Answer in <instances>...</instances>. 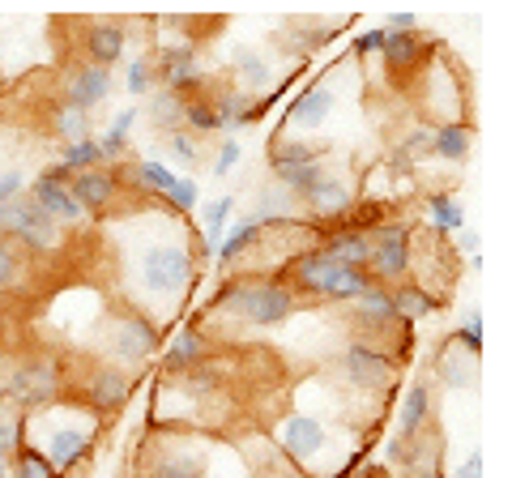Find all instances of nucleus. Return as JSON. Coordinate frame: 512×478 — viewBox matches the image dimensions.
Here are the masks:
<instances>
[{
  "mask_svg": "<svg viewBox=\"0 0 512 478\" xmlns=\"http://www.w3.org/2000/svg\"><path fill=\"white\" fill-rule=\"evenodd\" d=\"M154 82L171 94H180V99H197V94L210 86V77H205L201 60H197V43L184 39V43L163 47L154 60Z\"/></svg>",
  "mask_w": 512,
  "mask_h": 478,
  "instance_id": "10",
  "label": "nucleus"
},
{
  "mask_svg": "<svg viewBox=\"0 0 512 478\" xmlns=\"http://www.w3.org/2000/svg\"><path fill=\"white\" fill-rule=\"evenodd\" d=\"M26 193V175L22 171H5L0 175V210L13 201V197H22Z\"/></svg>",
  "mask_w": 512,
  "mask_h": 478,
  "instance_id": "46",
  "label": "nucleus"
},
{
  "mask_svg": "<svg viewBox=\"0 0 512 478\" xmlns=\"http://www.w3.org/2000/svg\"><path fill=\"white\" fill-rule=\"evenodd\" d=\"M457 248L474 261V257H478V248H483V235H478L474 227H461V231H457Z\"/></svg>",
  "mask_w": 512,
  "mask_h": 478,
  "instance_id": "49",
  "label": "nucleus"
},
{
  "mask_svg": "<svg viewBox=\"0 0 512 478\" xmlns=\"http://www.w3.org/2000/svg\"><path fill=\"white\" fill-rule=\"evenodd\" d=\"M154 346H158V325L150 321L146 312H133V308H124L111 316V325H107V363H116V368L124 372H133L141 368L150 355H154Z\"/></svg>",
  "mask_w": 512,
  "mask_h": 478,
  "instance_id": "7",
  "label": "nucleus"
},
{
  "mask_svg": "<svg viewBox=\"0 0 512 478\" xmlns=\"http://www.w3.org/2000/svg\"><path fill=\"white\" fill-rule=\"evenodd\" d=\"M384 30H393V35H402V30H419V13H389Z\"/></svg>",
  "mask_w": 512,
  "mask_h": 478,
  "instance_id": "51",
  "label": "nucleus"
},
{
  "mask_svg": "<svg viewBox=\"0 0 512 478\" xmlns=\"http://www.w3.org/2000/svg\"><path fill=\"white\" fill-rule=\"evenodd\" d=\"M111 90H116V82H111V69L77 65L69 73V82H64V99H69L73 107H82V111H94L99 103L111 99Z\"/></svg>",
  "mask_w": 512,
  "mask_h": 478,
  "instance_id": "20",
  "label": "nucleus"
},
{
  "mask_svg": "<svg viewBox=\"0 0 512 478\" xmlns=\"http://www.w3.org/2000/svg\"><path fill=\"white\" fill-rule=\"evenodd\" d=\"M22 274H26V252L13 248L9 239H0V295L13 291L22 282Z\"/></svg>",
  "mask_w": 512,
  "mask_h": 478,
  "instance_id": "40",
  "label": "nucleus"
},
{
  "mask_svg": "<svg viewBox=\"0 0 512 478\" xmlns=\"http://www.w3.org/2000/svg\"><path fill=\"white\" fill-rule=\"evenodd\" d=\"M338 107V94H333V86L316 82L308 86L303 94H295L291 107H286V129H320V124L329 120V111Z\"/></svg>",
  "mask_w": 512,
  "mask_h": 478,
  "instance_id": "22",
  "label": "nucleus"
},
{
  "mask_svg": "<svg viewBox=\"0 0 512 478\" xmlns=\"http://www.w3.org/2000/svg\"><path fill=\"white\" fill-rule=\"evenodd\" d=\"M453 478H487V461H483V449H470L466 457H461V466Z\"/></svg>",
  "mask_w": 512,
  "mask_h": 478,
  "instance_id": "48",
  "label": "nucleus"
},
{
  "mask_svg": "<svg viewBox=\"0 0 512 478\" xmlns=\"http://www.w3.org/2000/svg\"><path fill=\"white\" fill-rule=\"evenodd\" d=\"M69 193H73V201L82 205L86 214H103L107 205L120 197V171H111V167L77 171L69 180Z\"/></svg>",
  "mask_w": 512,
  "mask_h": 478,
  "instance_id": "18",
  "label": "nucleus"
},
{
  "mask_svg": "<svg viewBox=\"0 0 512 478\" xmlns=\"http://www.w3.org/2000/svg\"><path fill=\"white\" fill-rule=\"evenodd\" d=\"M69 180H73V171H64L60 163L56 167H47V171H39L35 180L26 184V197L39 205V210L56 222V227L64 231V227H82V222L90 218L82 205L73 201V193H69Z\"/></svg>",
  "mask_w": 512,
  "mask_h": 478,
  "instance_id": "9",
  "label": "nucleus"
},
{
  "mask_svg": "<svg viewBox=\"0 0 512 478\" xmlns=\"http://www.w3.org/2000/svg\"><path fill=\"white\" fill-rule=\"evenodd\" d=\"M210 355V342H205V329L197 321H184L175 329V338L163 346V372L167 376H184L188 368H197V363Z\"/></svg>",
  "mask_w": 512,
  "mask_h": 478,
  "instance_id": "19",
  "label": "nucleus"
},
{
  "mask_svg": "<svg viewBox=\"0 0 512 478\" xmlns=\"http://www.w3.org/2000/svg\"><path fill=\"white\" fill-rule=\"evenodd\" d=\"M141 120V107H124L120 111V116L116 120H111V133H120V137H128V133H133V124Z\"/></svg>",
  "mask_w": 512,
  "mask_h": 478,
  "instance_id": "50",
  "label": "nucleus"
},
{
  "mask_svg": "<svg viewBox=\"0 0 512 478\" xmlns=\"http://www.w3.org/2000/svg\"><path fill=\"white\" fill-rule=\"evenodd\" d=\"M431 423V380H414L397 410V440L423 436V427Z\"/></svg>",
  "mask_w": 512,
  "mask_h": 478,
  "instance_id": "26",
  "label": "nucleus"
},
{
  "mask_svg": "<svg viewBox=\"0 0 512 478\" xmlns=\"http://www.w3.org/2000/svg\"><path fill=\"white\" fill-rule=\"evenodd\" d=\"M167 210H171V214H192V210H201V184L188 180V175H180V180H175V188L167 193Z\"/></svg>",
  "mask_w": 512,
  "mask_h": 478,
  "instance_id": "44",
  "label": "nucleus"
},
{
  "mask_svg": "<svg viewBox=\"0 0 512 478\" xmlns=\"http://www.w3.org/2000/svg\"><path fill=\"white\" fill-rule=\"evenodd\" d=\"M474 150V129L466 120H448L436 124V137H431V154L444 158V163H466Z\"/></svg>",
  "mask_w": 512,
  "mask_h": 478,
  "instance_id": "30",
  "label": "nucleus"
},
{
  "mask_svg": "<svg viewBox=\"0 0 512 478\" xmlns=\"http://www.w3.org/2000/svg\"><path fill=\"white\" fill-rule=\"evenodd\" d=\"M367 235L372 231H359V227H350V222H338V227L320 231L316 248L342 269H367V252H372V239Z\"/></svg>",
  "mask_w": 512,
  "mask_h": 478,
  "instance_id": "16",
  "label": "nucleus"
},
{
  "mask_svg": "<svg viewBox=\"0 0 512 478\" xmlns=\"http://www.w3.org/2000/svg\"><path fill=\"white\" fill-rule=\"evenodd\" d=\"M329 440V423L320 419V414H308V410H291L282 414L278 427H274V444L282 461H295V466H308L312 457H320Z\"/></svg>",
  "mask_w": 512,
  "mask_h": 478,
  "instance_id": "11",
  "label": "nucleus"
},
{
  "mask_svg": "<svg viewBox=\"0 0 512 478\" xmlns=\"http://www.w3.org/2000/svg\"><path fill=\"white\" fill-rule=\"evenodd\" d=\"M0 342H5V316H0Z\"/></svg>",
  "mask_w": 512,
  "mask_h": 478,
  "instance_id": "54",
  "label": "nucleus"
},
{
  "mask_svg": "<svg viewBox=\"0 0 512 478\" xmlns=\"http://www.w3.org/2000/svg\"><path fill=\"white\" fill-rule=\"evenodd\" d=\"M261 235H265V222L256 218V214H252V218H244V222H235V227H231L227 235H222L218 252H214L218 265H222V269H231L239 257H244V252H252V244H256Z\"/></svg>",
  "mask_w": 512,
  "mask_h": 478,
  "instance_id": "32",
  "label": "nucleus"
},
{
  "mask_svg": "<svg viewBox=\"0 0 512 478\" xmlns=\"http://www.w3.org/2000/svg\"><path fill=\"white\" fill-rule=\"evenodd\" d=\"M163 150H167V158L175 167H197L201 163V146L192 141V133H167V141H163Z\"/></svg>",
  "mask_w": 512,
  "mask_h": 478,
  "instance_id": "43",
  "label": "nucleus"
},
{
  "mask_svg": "<svg viewBox=\"0 0 512 478\" xmlns=\"http://www.w3.org/2000/svg\"><path fill=\"white\" fill-rule=\"evenodd\" d=\"M414 478H444V474H440V466H431V470H419Z\"/></svg>",
  "mask_w": 512,
  "mask_h": 478,
  "instance_id": "52",
  "label": "nucleus"
},
{
  "mask_svg": "<svg viewBox=\"0 0 512 478\" xmlns=\"http://www.w3.org/2000/svg\"><path fill=\"white\" fill-rule=\"evenodd\" d=\"M0 239H9L13 248L22 252H35V257H43V252H56L64 244V235L52 218H47L35 201H30L26 193L13 197L5 205V222H0Z\"/></svg>",
  "mask_w": 512,
  "mask_h": 478,
  "instance_id": "6",
  "label": "nucleus"
},
{
  "mask_svg": "<svg viewBox=\"0 0 512 478\" xmlns=\"http://www.w3.org/2000/svg\"><path fill=\"white\" fill-rule=\"evenodd\" d=\"M355 325L367 342L372 338H389L393 329H402V321H397V312H393V291L389 286H367V291L355 299Z\"/></svg>",
  "mask_w": 512,
  "mask_h": 478,
  "instance_id": "15",
  "label": "nucleus"
},
{
  "mask_svg": "<svg viewBox=\"0 0 512 478\" xmlns=\"http://www.w3.org/2000/svg\"><path fill=\"white\" fill-rule=\"evenodd\" d=\"M367 239H372V252H367V274H372V282L376 286H397L414 265L410 227L406 222H380Z\"/></svg>",
  "mask_w": 512,
  "mask_h": 478,
  "instance_id": "8",
  "label": "nucleus"
},
{
  "mask_svg": "<svg viewBox=\"0 0 512 478\" xmlns=\"http://www.w3.org/2000/svg\"><path fill=\"white\" fill-rule=\"evenodd\" d=\"M239 158H244V146H239L235 137H227V141L218 146V158H214V175H218V180H222V175H231V171L239 167Z\"/></svg>",
  "mask_w": 512,
  "mask_h": 478,
  "instance_id": "45",
  "label": "nucleus"
},
{
  "mask_svg": "<svg viewBox=\"0 0 512 478\" xmlns=\"http://www.w3.org/2000/svg\"><path fill=\"white\" fill-rule=\"evenodd\" d=\"M128 393H133V372L116 368V363H99V368H90L86 380H82V397H86V406L99 414V419L124 410Z\"/></svg>",
  "mask_w": 512,
  "mask_h": 478,
  "instance_id": "14",
  "label": "nucleus"
},
{
  "mask_svg": "<svg viewBox=\"0 0 512 478\" xmlns=\"http://www.w3.org/2000/svg\"><path fill=\"white\" fill-rule=\"evenodd\" d=\"M9 478H60V474L47 466L43 453H35L30 444H22V449L9 457Z\"/></svg>",
  "mask_w": 512,
  "mask_h": 478,
  "instance_id": "39",
  "label": "nucleus"
},
{
  "mask_svg": "<svg viewBox=\"0 0 512 478\" xmlns=\"http://www.w3.org/2000/svg\"><path fill=\"white\" fill-rule=\"evenodd\" d=\"M146 116H150V129H158V133H180L184 129V99L158 86V90H150Z\"/></svg>",
  "mask_w": 512,
  "mask_h": 478,
  "instance_id": "34",
  "label": "nucleus"
},
{
  "mask_svg": "<svg viewBox=\"0 0 512 478\" xmlns=\"http://www.w3.org/2000/svg\"><path fill=\"white\" fill-rule=\"evenodd\" d=\"M329 180V171H325V163H303V167H286V171H274V184L282 188V193H291L299 205H308L312 201V193L320 184Z\"/></svg>",
  "mask_w": 512,
  "mask_h": 478,
  "instance_id": "31",
  "label": "nucleus"
},
{
  "mask_svg": "<svg viewBox=\"0 0 512 478\" xmlns=\"http://www.w3.org/2000/svg\"><path fill=\"white\" fill-rule=\"evenodd\" d=\"M47 124H52V133L69 146V141H82L90 137V111L73 107L69 99H56L52 107H47Z\"/></svg>",
  "mask_w": 512,
  "mask_h": 478,
  "instance_id": "33",
  "label": "nucleus"
},
{
  "mask_svg": "<svg viewBox=\"0 0 512 478\" xmlns=\"http://www.w3.org/2000/svg\"><path fill=\"white\" fill-rule=\"evenodd\" d=\"M231 69H235V77H239V86H235V90H244L248 99L274 90V69H269V60H265V56H256L252 47H244V43H235V47H231Z\"/></svg>",
  "mask_w": 512,
  "mask_h": 478,
  "instance_id": "24",
  "label": "nucleus"
},
{
  "mask_svg": "<svg viewBox=\"0 0 512 478\" xmlns=\"http://www.w3.org/2000/svg\"><path fill=\"white\" fill-rule=\"evenodd\" d=\"M124 90L133 94V99H146V94L154 90V60H150V56H137V60H128Z\"/></svg>",
  "mask_w": 512,
  "mask_h": 478,
  "instance_id": "42",
  "label": "nucleus"
},
{
  "mask_svg": "<svg viewBox=\"0 0 512 478\" xmlns=\"http://www.w3.org/2000/svg\"><path fill=\"white\" fill-rule=\"evenodd\" d=\"M175 175L167 163H158V158H137V163H128L124 167V184H133L141 197H158V201H167V193L175 188Z\"/></svg>",
  "mask_w": 512,
  "mask_h": 478,
  "instance_id": "25",
  "label": "nucleus"
},
{
  "mask_svg": "<svg viewBox=\"0 0 512 478\" xmlns=\"http://www.w3.org/2000/svg\"><path fill=\"white\" fill-rule=\"evenodd\" d=\"M0 397L22 414L56 406L64 397V363L56 355H26L18 363H9L5 380H0Z\"/></svg>",
  "mask_w": 512,
  "mask_h": 478,
  "instance_id": "5",
  "label": "nucleus"
},
{
  "mask_svg": "<svg viewBox=\"0 0 512 478\" xmlns=\"http://www.w3.org/2000/svg\"><path fill=\"white\" fill-rule=\"evenodd\" d=\"M338 363H342V376L355 389H389L397 376V359L380 342H367V338H350L342 346Z\"/></svg>",
  "mask_w": 512,
  "mask_h": 478,
  "instance_id": "12",
  "label": "nucleus"
},
{
  "mask_svg": "<svg viewBox=\"0 0 512 478\" xmlns=\"http://www.w3.org/2000/svg\"><path fill=\"white\" fill-rule=\"evenodd\" d=\"M0 478H9V457H0Z\"/></svg>",
  "mask_w": 512,
  "mask_h": 478,
  "instance_id": "53",
  "label": "nucleus"
},
{
  "mask_svg": "<svg viewBox=\"0 0 512 478\" xmlns=\"http://www.w3.org/2000/svg\"><path fill=\"white\" fill-rule=\"evenodd\" d=\"M380 43H384V30L376 26V30H363L359 39H350V52L363 60V56H376V52H380Z\"/></svg>",
  "mask_w": 512,
  "mask_h": 478,
  "instance_id": "47",
  "label": "nucleus"
},
{
  "mask_svg": "<svg viewBox=\"0 0 512 478\" xmlns=\"http://www.w3.org/2000/svg\"><path fill=\"white\" fill-rule=\"evenodd\" d=\"M427 218L440 235L466 227V201L457 193H427Z\"/></svg>",
  "mask_w": 512,
  "mask_h": 478,
  "instance_id": "35",
  "label": "nucleus"
},
{
  "mask_svg": "<svg viewBox=\"0 0 512 478\" xmlns=\"http://www.w3.org/2000/svg\"><path fill=\"white\" fill-rule=\"evenodd\" d=\"M329 141H299V137H274L269 141V171L303 167V163H325Z\"/></svg>",
  "mask_w": 512,
  "mask_h": 478,
  "instance_id": "28",
  "label": "nucleus"
},
{
  "mask_svg": "<svg viewBox=\"0 0 512 478\" xmlns=\"http://www.w3.org/2000/svg\"><path fill=\"white\" fill-rule=\"evenodd\" d=\"M286 286L308 299H325V304H355V299L372 286V274L367 269H342L333 265L320 248H303L295 252L291 261H286Z\"/></svg>",
  "mask_w": 512,
  "mask_h": 478,
  "instance_id": "2",
  "label": "nucleus"
},
{
  "mask_svg": "<svg viewBox=\"0 0 512 478\" xmlns=\"http://www.w3.org/2000/svg\"><path fill=\"white\" fill-rule=\"evenodd\" d=\"M231 210H235V197H218V201H205L201 214H205V252H218L222 244V231L231 227Z\"/></svg>",
  "mask_w": 512,
  "mask_h": 478,
  "instance_id": "36",
  "label": "nucleus"
},
{
  "mask_svg": "<svg viewBox=\"0 0 512 478\" xmlns=\"http://www.w3.org/2000/svg\"><path fill=\"white\" fill-rule=\"evenodd\" d=\"M26 444V414L0 397V457H13Z\"/></svg>",
  "mask_w": 512,
  "mask_h": 478,
  "instance_id": "37",
  "label": "nucleus"
},
{
  "mask_svg": "<svg viewBox=\"0 0 512 478\" xmlns=\"http://www.w3.org/2000/svg\"><path fill=\"white\" fill-rule=\"evenodd\" d=\"M389 291H393L397 321H423V316L440 312V304H444L440 295H431L427 286H419V282H397V286H389Z\"/></svg>",
  "mask_w": 512,
  "mask_h": 478,
  "instance_id": "29",
  "label": "nucleus"
},
{
  "mask_svg": "<svg viewBox=\"0 0 512 478\" xmlns=\"http://www.w3.org/2000/svg\"><path fill=\"white\" fill-rule=\"evenodd\" d=\"M137 278L146 282V291L154 299L180 304L192 278H197V252H192L184 239H154L137 257Z\"/></svg>",
  "mask_w": 512,
  "mask_h": 478,
  "instance_id": "3",
  "label": "nucleus"
},
{
  "mask_svg": "<svg viewBox=\"0 0 512 478\" xmlns=\"http://www.w3.org/2000/svg\"><path fill=\"white\" fill-rule=\"evenodd\" d=\"M350 210H355V193H350V184L338 180V175H329L308 201V214H312L316 227L320 222H333V227H338V222L350 218Z\"/></svg>",
  "mask_w": 512,
  "mask_h": 478,
  "instance_id": "23",
  "label": "nucleus"
},
{
  "mask_svg": "<svg viewBox=\"0 0 512 478\" xmlns=\"http://www.w3.org/2000/svg\"><path fill=\"white\" fill-rule=\"evenodd\" d=\"M384 30V26H380ZM431 52V39L423 35V30H402V35H393V30H384V43H380V56L384 65H389L393 77H406L419 60H427Z\"/></svg>",
  "mask_w": 512,
  "mask_h": 478,
  "instance_id": "21",
  "label": "nucleus"
},
{
  "mask_svg": "<svg viewBox=\"0 0 512 478\" xmlns=\"http://www.w3.org/2000/svg\"><path fill=\"white\" fill-rule=\"evenodd\" d=\"M210 107H214V116H218V133H235V129H244V124H252V120H261L265 111H261V103L256 99H248L244 90H222L218 99H210Z\"/></svg>",
  "mask_w": 512,
  "mask_h": 478,
  "instance_id": "27",
  "label": "nucleus"
},
{
  "mask_svg": "<svg viewBox=\"0 0 512 478\" xmlns=\"http://www.w3.org/2000/svg\"><path fill=\"white\" fill-rule=\"evenodd\" d=\"M210 453L197 449L192 436L180 440H158V449L141 457V478H205Z\"/></svg>",
  "mask_w": 512,
  "mask_h": 478,
  "instance_id": "13",
  "label": "nucleus"
},
{
  "mask_svg": "<svg viewBox=\"0 0 512 478\" xmlns=\"http://www.w3.org/2000/svg\"><path fill=\"white\" fill-rule=\"evenodd\" d=\"M99 423H69V419H26V444L52 466L60 478H69L77 466H86L94 453Z\"/></svg>",
  "mask_w": 512,
  "mask_h": 478,
  "instance_id": "4",
  "label": "nucleus"
},
{
  "mask_svg": "<svg viewBox=\"0 0 512 478\" xmlns=\"http://www.w3.org/2000/svg\"><path fill=\"white\" fill-rule=\"evenodd\" d=\"M60 167L64 171H90V167H103V154H99V141H94V133L90 137H82V141H69V146H60Z\"/></svg>",
  "mask_w": 512,
  "mask_h": 478,
  "instance_id": "38",
  "label": "nucleus"
},
{
  "mask_svg": "<svg viewBox=\"0 0 512 478\" xmlns=\"http://www.w3.org/2000/svg\"><path fill=\"white\" fill-rule=\"evenodd\" d=\"M82 52H86L90 65H99V69L120 65V56L128 52V30H124V22H111V18L86 22V30H82Z\"/></svg>",
  "mask_w": 512,
  "mask_h": 478,
  "instance_id": "17",
  "label": "nucleus"
},
{
  "mask_svg": "<svg viewBox=\"0 0 512 478\" xmlns=\"http://www.w3.org/2000/svg\"><path fill=\"white\" fill-rule=\"evenodd\" d=\"M295 308H299V299L286 282L252 274V278H227L222 282L205 312H227L248 329H274L282 321H291Z\"/></svg>",
  "mask_w": 512,
  "mask_h": 478,
  "instance_id": "1",
  "label": "nucleus"
},
{
  "mask_svg": "<svg viewBox=\"0 0 512 478\" xmlns=\"http://www.w3.org/2000/svg\"><path fill=\"white\" fill-rule=\"evenodd\" d=\"M184 129L188 133H218V116H214V107L210 99H184Z\"/></svg>",
  "mask_w": 512,
  "mask_h": 478,
  "instance_id": "41",
  "label": "nucleus"
}]
</instances>
